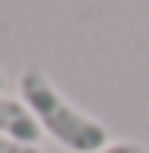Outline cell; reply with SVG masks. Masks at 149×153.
Masks as SVG:
<instances>
[{"label":"cell","mask_w":149,"mask_h":153,"mask_svg":"<svg viewBox=\"0 0 149 153\" xmlns=\"http://www.w3.org/2000/svg\"><path fill=\"white\" fill-rule=\"evenodd\" d=\"M0 153H43V150L25 146V143H14V139H7V135H0Z\"/></svg>","instance_id":"3957f363"},{"label":"cell","mask_w":149,"mask_h":153,"mask_svg":"<svg viewBox=\"0 0 149 153\" xmlns=\"http://www.w3.org/2000/svg\"><path fill=\"white\" fill-rule=\"evenodd\" d=\"M100 153H146L139 143H110L107 150H100Z\"/></svg>","instance_id":"277c9868"},{"label":"cell","mask_w":149,"mask_h":153,"mask_svg":"<svg viewBox=\"0 0 149 153\" xmlns=\"http://www.w3.org/2000/svg\"><path fill=\"white\" fill-rule=\"evenodd\" d=\"M18 89H21V103L36 114V121L60 146H68L74 153H100V150H107V143H110L107 128L100 121H92L89 114L74 111L71 103L53 89V82L43 75V71H36V68L25 71L21 82H18Z\"/></svg>","instance_id":"6da1fadb"},{"label":"cell","mask_w":149,"mask_h":153,"mask_svg":"<svg viewBox=\"0 0 149 153\" xmlns=\"http://www.w3.org/2000/svg\"><path fill=\"white\" fill-rule=\"evenodd\" d=\"M0 89H4V75H0Z\"/></svg>","instance_id":"5b68a950"},{"label":"cell","mask_w":149,"mask_h":153,"mask_svg":"<svg viewBox=\"0 0 149 153\" xmlns=\"http://www.w3.org/2000/svg\"><path fill=\"white\" fill-rule=\"evenodd\" d=\"M0 135L32 146L39 135H43V125L36 121V114H32L25 103H18V100H0Z\"/></svg>","instance_id":"7a4b0ae2"}]
</instances>
